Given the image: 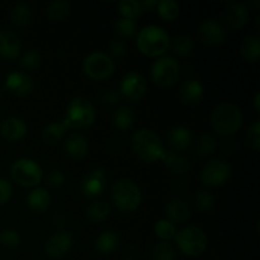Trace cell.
<instances>
[{"label":"cell","instance_id":"cell-27","mask_svg":"<svg viewBox=\"0 0 260 260\" xmlns=\"http://www.w3.org/2000/svg\"><path fill=\"white\" fill-rule=\"evenodd\" d=\"M240 53L244 60L255 63L260 56V38L258 36H248L241 43Z\"/></svg>","mask_w":260,"mask_h":260},{"label":"cell","instance_id":"cell-31","mask_svg":"<svg viewBox=\"0 0 260 260\" xmlns=\"http://www.w3.org/2000/svg\"><path fill=\"white\" fill-rule=\"evenodd\" d=\"M109 213H111V207L108 203L103 202V201H95L86 208V216L89 220L94 221V222H102L108 217Z\"/></svg>","mask_w":260,"mask_h":260},{"label":"cell","instance_id":"cell-20","mask_svg":"<svg viewBox=\"0 0 260 260\" xmlns=\"http://www.w3.org/2000/svg\"><path fill=\"white\" fill-rule=\"evenodd\" d=\"M167 142L172 151H184L192 142V132L184 126L174 127L168 134Z\"/></svg>","mask_w":260,"mask_h":260},{"label":"cell","instance_id":"cell-19","mask_svg":"<svg viewBox=\"0 0 260 260\" xmlns=\"http://www.w3.org/2000/svg\"><path fill=\"white\" fill-rule=\"evenodd\" d=\"M63 149H65L66 154L70 157H73V159H84L89 151L88 140L80 134H70L65 139Z\"/></svg>","mask_w":260,"mask_h":260},{"label":"cell","instance_id":"cell-40","mask_svg":"<svg viewBox=\"0 0 260 260\" xmlns=\"http://www.w3.org/2000/svg\"><path fill=\"white\" fill-rule=\"evenodd\" d=\"M116 32L117 35L121 36L122 38H131L132 36L136 35L137 32L136 22L126 19V18H121V19L116 23Z\"/></svg>","mask_w":260,"mask_h":260},{"label":"cell","instance_id":"cell-7","mask_svg":"<svg viewBox=\"0 0 260 260\" xmlns=\"http://www.w3.org/2000/svg\"><path fill=\"white\" fill-rule=\"evenodd\" d=\"M13 182L24 188H33L43 179V172L37 161L27 157L15 160L9 169Z\"/></svg>","mask_w":260,"mask_h":260},{"label":"cell","instance_id":"cell-44","mask_svg":"<svg viewBox=\"0 0 260 260\" xmlns=\"http://www.w3.org/2000/svg\"><path fill=\"white\" fill-rule=\"evenodd\" d=\"M13 194V187L9 180L0 178V206H4L9 202Z\"/></svg>","mask_w":260,"mask_h":260},{"label":"cell","instance_id":"cell-39","mask_svg":"<svg viewBox=\"0 0 260 260\" xmlns=\"http://www.w3.org/2000/svg\"><path fill=\"white\" fill-rule=\"evenodd\" d=\"M20 68L25 70H36L41 65V56L36 50H28L23 53L19 61Z\"/></svg>","mask_w":260,"mask_h":260},{"label":"cell","instance_id":"cell-45","mask_svg":"<svg viewBox=\"0 0 260 260\" xmlns=\"http://www.w3.org/2000/svg\"><path fill=\"white\" fill-rule=\"evenodd\" d=\"M124 51H126V47L122 41L114 40L109 43V53L113 57H122L124 55Z\"/></svg>","mask_w":260,"mask_h":260},{"label":"cell","instance_id":"cell-34","mask_svg":"<svg viewBox=\"0 0 260 260\" xmlns=\"http://www.w3.org/2000/svg\"><path fill=\"white\" fill-rule=\"evenodd\" d=\"M180 8L174 0H161L157 2V13L164 20L172 22L175 20L179 15Z\"/></svg>","mask_w":260,"mask_h":260},{"label":"cell","instance_id":"cell-21","mask_svg":"<svg viewBox=\"0 0 260 260\" xmlns=\"http://www.w3.org/2000/svg\"><path fill=\"white\" fill-rule=\"evenodd\" d=\"M20 40L17 35L7 30L0 32V57L7 58V60H15L19 56Z\"/></svg>","mask_w":260,"mask_h":260},{"label":"cell","instance_id":"cell-28","mask_svg":"<svg viewBox=\"0 0 260 260\" xmlns=\"http://www.w3.org/2000/svg\"><path fill=\"white\" fill-rule=\"evenodd\" d=\"M134 119L135 117L132 109L127 106H121L114 111L113 116H112V123H113L114 128L124 131V129L131 128L134 124Z\"/></svg>","mask_w":260,"mask_h":260},{"label":"cell","instance_id":"cell-16","mask_svg":"<svg viewBox=\"0 0 260 260\" xmlns=\"http://www.w3.org/2000/svg\"><path fill=\"white\" fill-rule=\"evenodd\" d=\"M201 41L211 46H217L225 41L226 32L222 25L215 19H208L201 24L198 30Z\"/></svg>","mask_w":260,"mask_h":260},{"label":"cell","instance_id":"cell-25","mask_svg":"<svg viewBox=\"0 0 260 260\" xmlns=\"http://www.w3.org/2000/svg\"><path fill=\"white\" fill-rule=\"evenodd\" d=\"M68 126L65 124V122H52V123L47 124V126L43 128L42 131V140L47 145H57L65 137L66 132H68Z\"/></svg>","mask_w":260,"mask_h":260},{"label":"cell","instance_id":"cell-24","mask_svg":"<svg viewBox=\"0 0 260 260\" xmlns=\"http://www.w3.org/2000/svg\"><path fill=\"white\" fill-rule=\"evenodd\" d=\"M160 160L173 174H185L190 168L189 161L184 156H180L172 150H164Z\"/></svg>","mask_w":260,"mask_h":260},{"label":"cell","instance_id":"cell-6","mask_svg":"<svg viewBox=\"0 0 260 260\" xmlns=\"http://www.w3.org/2000/svg\"><path fill=\"white\" fill-rule=\"evenodd\" d=\"M174 241L180 253L187 256L202 255L208 246L207 235L196 226L180 229L175 235Z\"/></svg>","mask_w":260,"mask_h":260},{"label":"cell","instance_id":"cell-42","mask_svg":"<svg viewBox=\"0 0 260 260\" xmlns=\"http://www.w3.org/2000/svg\"><path fill=\"white\" fill-rule=\"evenodd\" d=\"M246 139H248L249 145L253 147L254 150L259 151L260 150V121L256 119L250 124L246 134Z\"/></svg>","mask_w":260,"mask_h":260},{"label":"cell","instance_id":"cell-11","mask_svg":"<svg viewBox=\"0 0 260 260\" xmlns=\"http://www.w3.org/2000/svg\"><path fill=\"white\" fill-rule=\"evenodd\" d=\"M147 91V81L137 71H129L122 78L119 93L126 101L137 102L145 96Z\"/></svg>","mask_w":260,"mask_h":260},{"label":"cell","instance_id":"cell-36","mask_svg":"<svg viewBox=\"0 0 260 260\" xmlns=\"http://www.w3.org/2000/svg\"><path fill=\"white\" fill-rule=\"evenodd\" d=\"M172 48H173V52L175 53L177 56H188L189 53H192L193 51V41L192 38L188 37L185 35H180L177 36L174 38L172 43Z\"/></svg>","mask_w":260,"mask_h":260},{"label":"cell","instance_id":"cell-47","mask_svg":"<svg viewBox=\"0 0 260 260\" xmlns=\"http://www.w3.org/2000/svg\"><path fill=\"white\" fill-rule=\"evenodd\" d=\"M254 108H255V111L260 112V94L256 93L255 94V98H254Z\"/></svg>","mask_w":260,"mask_h":260},{"label":"cell","instance_id":"cell-23","mask_svg":"<svg viewBox=\"0 0 260 260\" xmlns=\"http://www.w3.org/2000/svg\"><path fill=\"white\" fill-rule=\"evenodd\" d=\"M167 216L170 222L185 223L190 218V208L185 201L172 198L167 205Z\"/></svg>","mask_w":260,"mask_h":260},{"label":"cell","instance_id":"cell-41","mask_svg":"<svg viewBox=\"0 0 260 260\" xmlns=\"http://www.w3.org/2000/svg\"><path fill=\"white\" fill-rule=\"evenodd\" d=\"M194 203L197 210L202 211V212H207V211H210L211 208L213 207V205H215V198H213V196L211 194L210 192H207V190H200V192H197V194H196Z\"/></svg>","mask_w":260,"mask_h":260},{"label":"cell","instance_id":"cell-12","mask_svg":"<svg viewBox=\"0 0 260 260\" xmlns=\"http://www.w3.org/2000/svg\"><path fill=\"white\" fill-rule=\"evenodd\" d=\"M80 192L86 198H96L107 189V174L103 168H96L85 175L80 182Z\"/></svg>","mask_w":260,"mask_h":260},{"label":"cell","instance_id":"cell-30","mask_svg":"<svg viewBox=\"0 0 260 260\" xmlns=\"http://www.w3.org/2000/svg\"><path fill=\"white\" fill-rule=\"evenodd\" d=\"M10 20L17 27H25L32 20V10L25 3H19L10 12Z\"/></svg>","mask_w":260,"mask_h":260},{"label":"cell","instance_id":"cell-29","mask_svg":"<svg viewBox=\"0 0 260 260\" xmlns=\"http://www.w3.org/2000/svg\"><path fill=\"white\" fill-rule=\"evenodd\" d=\"M70 3L66 2V0H56L48 5L47 9H46V15L51 22H62L70 13Z\"/></svg>","mask_w":260,"mask_h":260},{"label":"cell","instance_id":"cell-43","mask_svg":"<svg viewBox=\"0 0 260 260\" xmlns=\"http://www.w3.org/2000/svg\"><path fill=\"white\" fill-rule=\"evenodd\" d=\"M43 182L47 187L56 189V188H61L65 183V174L60 170H51L50 173H47L45 178H43Z\"/></svg>","mask_w":260,"mask_h":260},{"label":"cell","instance_id":"cell-26","mask_svg":"<svg viewBox=\"0 0 260 260\" xmlns=\"http://www.w3.org/2000/svg\"><path fill=\"white\" fill-rule=\"evenodd\" d=\"M119 238L117 233L112 230L103 231L95 240V249L102 255H109L118 248Z\"/></svg>","mask_w":260,"mask_h":260},{"label":"cell","instance_id":"cell-22","mask_svg":"<svg viewBox=\"0 0 260 260\" xmlns=\"http://www.w3.org/2000/svg\"><path fill=\"white\" fill-rule=\"evenodd\" d=\"M27 207L35 215H42L50 207L51 197L45 188H35L27 196Z\"/></svg>","mask_w":260,"mask_h":260},{"label":"cell","instance_id":"cell-9","mask_svg":"<svg viewBox=\"0 0 260 260\" xmlns=\"http://www.w3.org/2000/svg\"><path fill=\"white\" fill-rule=\"evenodd\" d=\"M83 70L91 80L102 81L111 78L116 70L113 58L104 52H93L86 56L83 63Z\"/></svg>","mask_w":260,"mask_h":260},{"label":"cell","instance_id":"cell-8","mask_svg":"<svg viewBox=\"0 0 260 260\" xmlns=\"http://www.w3.org/2000/svg\"><path fill=\"white\" fill-rule=\"evenodd\" d=\"M180 75L179 62L174 57L164 56L155 61L151 68V79L159 88L167 89L174 85Z\"/></svg>","mask_w":260,"mask_h":260},{"label":"cell","instance_id":"cell-35","mask_svg":"<svg viewBox=\"0 0 260 260\" xmlns=\"http://www.w3.org/2000/svg\"><path fill=\"white\" fill-rule=\"evenodd\" d=\"M154 231L155 235L159 239H161L162 241H169L175 238V235L178 233V229L177 225L170 222L169 220H159L155 223Z\"/></svg>","mask_w":260,"mask_h":260},{"label":"cell","instance_id":"cell-14","mask_svg":"<svg viewBox=\"0 0 260 260\" xmlns=\"http://www.w3.org/2000/svg\"><path fill=\"white\" fill-rule=\"evenodd\" d=\"M5 86L13 95L25 98L33 91L35 83H33V79L28 74L20 73V71H13L8 75Z\"/></svg>","mask_w":260,"mask_h":260},{"label":"cell","instance_id":"cell-17","mask_svg":"<svg viewBox=\"0 0 260 260\" xmlns=\"http://www.w3.org/2000/svg\"><path fill=\"white\" fill-rule=\"evenodd\" d=\"M223 19H225L228 28H230L231 30H239L248 22V8L244 4H241V3H233V4L228 5V8H226Z\"/></svg>","mask_w":260,"mask_h":260},{"label":"cell","instance_id":"cell-15","mask_svg":"<svg viewBox=\"0 0 260 260\" xmlns=\"http://www.w3.org/2000/svg\"><path fill=\"white\" fill-rule=\"evenodd\" d=\"M28 127L23 119L9 117L0 122V136L9 142H17L27 136Z\"/></svg>","mask_w":260,"mask_h":260},{"label":"cell","instance_id":"cell-13","mask_svg":"<svg viewBox=\"0 0 260 260\" xmlns=\"http://www.w3.org/2000/svg\"><path fill=\"white\" fill-rule=\"evenodd\" d=\"M73 246V236L69 231L58 230L47 239L45 244L46 255L51 259H61L70 251Z\"/></svg>","mask_w":260,"mask_h":260},{"label":"cell","instance_id":"cell-18","mask_svg":"<svg viewBox=\"0 0 260 260\" xmlns=\"http://www.w3.org/2000/svg\"><path fill=\"white\" fill-rule=\"evenodd\" d=\"M203 85L197 79L183 81L179 88V98L185 106H196L202 101Z\"/></svg>","mask_w":260,"mask_h":260},{"label":"cell","instance_id":"cell-37","mask_svg":"<svg viewBox=\"0 0 260 260\" xmlns=\"http://www.w3.org/2000/svg\"><path fill=\"white\" fill-rule=\"evenodd\" d=\"M174 258L175 249L169 241H160L152 250V259L154 260H174Z\"/></svg>","mask_w":260,"mask_h":260},{"label":"cell","instance_id":"cell-10","mask_svg":"<svg viewBox=\"0 0 260 260\" xmlns=\"http://www.w3.org/2000/svg\"><path fill=\"white\" fill-rule=\"evenodd\" d=\"M231 175V168L225 160L216 159L203 167L201 172V182L203 185L210 188L222 187Z\"/></svg>","mask_w":260,"mask_h":260},{"label":"cell","instance_id":"cell-4","mask_svg":"<svg viewBox=\"0 0 260 260\" xmlns=\"http://www.w3.org/2000/svg\"><path fill=\"white\" fill-rule=\"evenodd\" d=\"M95 108L88 98L75 96L69 102L63 122L69 129H88L95 122Z\"/></svg>","mask_w":260,"mask_h":260},{"label":"cell","instance_id":"cell-2","mask_svg":"<svg viewBox=\"0 0 260 260\" xmlns=\"http://www.w3.org/2000/svg\"><path fill=\"white\" fill-rule=\"evenodd\" d=\"M131 144L135 155L147 164L160 160L165 150L161 139L149 128H141L135 132Z\"/></svg>","mask_w":260,"mask_h":260},{"label":"cell","instance_id":"cell-33","mask_svg":"<svg viewBox=\"0 0 260 260\" xmlns=\"http://www.w3.org/2000/svg\"><path fill=\"white\" fill-rule=\"evenodd\" d=\"M118 10L122 18L134 20V22L142 14L141 5H140V2H136V0H122L118 4Z\"/></svg>","mask_w":260,"mask_h":260},{"label":"cell","instance_id":"cell-1","mask_svg":"<svg viewBox=\"0 0 260 260\" xmlns=\"http://www.w3.org/2000/svg\"><path fill=\"white\" fill-rule=\"evenodd\" d=\"M137 47L147 57H159L170 47V37L167 30L159 25H147L137 35Z\"/></svg>","mask_w":260,"mask_h":260},{"label":"cell","instance_id":"cell-32","mask_svg":"<svg viewBox=\"0 0 260 260\" xmlns=\"http://www.w3.org/2000/svg\"><path fill=\"white\" fill-rule=\"evenodd\" d=\"M216 147H217V142H216L215 137L210 134H203L197 140L196 154L202 157L210 156L216 151Z\"/></svg>","mask_w":260,"mask_h":260},{"label":"cell","instance_id":"cell-46","mask_svg":"<svg viewBox=\"0 0 260 260\" xmlns=\"http://www.w3.org/2000/svg\"><path fill=\"white\" fill-rule=\"evenodd\" d=\"M140 5H141L142 12H144V10H151L152 8L157 7V2H155V0H144V2H140Z\"/></svg>","mask_w":260,"mask_h":260},{"label":"cell","instance_id":"cell-3","mask_svg":"<svg viewBox=\"0 0 260 260\" xmlns=\"http://www.w3.org/2000/svg\"><path fill=\"white\" fill-rule=\"evenodd\" d=\"M211 126L221 136H233L243 126V113L231 103H221L211 113Z\"/></svg>","mask_w":260,"mask_h":260},{"label":"cell","instance_id":"cell-38","mask_svg":"<svg viewBox=\"0 0 260 260\" xmlns=\"http://www.w3.org/2000/svg\"><path fill=\"white\" fill-rule=\"evenodd\" d=\"M22 243L19 233L13 229H7V230L0 233V244L7 249H15Z\"/></svg>","mask_w":260,"mask_h":260},{"label":"cell","instance_id":"cell-5","mask_svg":"<svg viewBox=\"0 0 260 260\" xmlns=\"http://www.w3.org/2000/svg\"><path fill=\"white\" fill-rule=\"evenodd\" d=\"M111 198L116 208L122 212H134L142 202V193L139 185L131 179H119L112 185Z\"/></svg>","mask_w":260,"mask_h":260}]
</instances>
